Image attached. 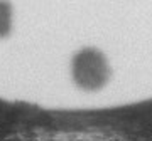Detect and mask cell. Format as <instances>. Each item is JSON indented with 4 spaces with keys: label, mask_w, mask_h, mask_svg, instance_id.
<instances>
[{
    "label": "cell",
    "mask_w": 152,
    "mask_h": 141,
    "mask_svg": "<svg viewBox=\"0 0 152 141\" xmlns=\"http://www.w3.org/2000/svg\"><path fill=\"white\" fill-rule=\"evenodd\" d=\"M107 59L95 49H83L73 60V77L85 89H98L108 81Z\"/></svg>",
    "instance_id": "obj_1"
},
{
    "label": "cell",
    "mask_w": 152,
    "mask_h": 141,
    "mask_svg": "<svg viewBox=\"0 0 152 141\" xmlns=\"http://www.w3.org/2000/svg\"><path fill=\"white\" fill-rule=\"evenodd\" d=\"M12 25V10L9 4L5 2H0V35H5L9 34Z\"/></svg>",
    "instance_id": "obj_2"
}]
</instances>
